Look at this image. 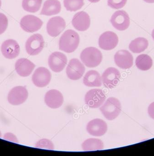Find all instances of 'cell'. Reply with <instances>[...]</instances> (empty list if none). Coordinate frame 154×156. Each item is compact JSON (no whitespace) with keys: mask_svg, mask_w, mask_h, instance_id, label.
Masks as SVG:
<instances>
[{"mask_svg":"<svg viewBox=\"0 0 154 156\" xmlns=\"http://www.w3.org/2000/svg\"><path fill=\"white\" fill-rule=\"evenodd\" d=\"M8 19L3 13L0 12V35L5 32L8 26Z\"/></svg>","mask_w":154,"mask_h":156,"instance_id":"obj_30","label":"cell"},{"mask_svg":"<svg viewBox=\"0 0 154 156\" xmlns=\"http://www.w3.org/2000/svg\"><path fill=\"white\" fill-rule=\"evenodd\" d=\"M2 137V133H1V131H0V138Z\"/></svg>","mask_w":154,"mask_h":156,"instance_id":"obj_37","label":"cell"},{"mask_svg":"<svg viewBox=\"0 0 154 156\" xmlns=\"http://www.w3.org/2000/svg\"><path fill=\"white\" fill-rule=\"evenodd\" d=\"M80 42L78 34L72 30H66L60 38L59 49L65 52H73L78 48Z\"/></svg>","mask_w":154,"mask_h":156,"instance_id":"obj_1","label":"cell"},{"mask_svg":"<svg viewBox=\"0 0 154 156\" xmlns=\"http://www.w3.org/2000/svg\"><path fill=\"white\" fill-rule=\"evenodd\" d=\"M106 99L105 94L102 89H93L88 91L85 96V103L90 108H99Z\"/></svg>","mask_w":154,"mask_h":156,"instance_id":"obj_5","label":"cell"},{"mask_svg":"<svg viewBox=\"0 0 154 156\" xmlns=\"http://www.w3.org/2000/svg\"><path fill=\"white\" fill-rule=\"evenodd\" d=\"M120 72L114 67H109L102 75V81L105 87L112 89L115 87L120 81Z\"/></svg>","mask_w":154,"mask_h":156,"instance_id":"obj_12","label":"cell"},{"mask_svg":"<svg viewBox=\"0 0 154 156\" xmlns=\"http://www.w3.org/2000/svg\"><path fill=\"white\" fill-rule=\"evenodd\" d=\"M1 6H2V1L0 0V8H1Z\"/></svg>","mask_w":154,"mask_h":156,"instance_id":"obj_36","label":"cell"},{"mask_svg":"<svg viewBox=\"0 0 154 156\" xmlns=\"http://www.w3.org/2000/svg\"><path fill=\"white\" fill-rule=\"evenodd\" d=\"M61 10V4L58 0H46L41 10L40 14L50 16L57 15Z\"/></svg>","mask_w":154,"mask_h":156,"instance_id":"obj_21","label":"cell"},{"mask_svg":"<svg viewBox=\"0 0 154 156\" xmlns=\"http://www.w3.org/2000/svg\"><path fill=\"white\" fill-rule=\"evenodd\" d=\"M35 147L38 148L53 150L54 149V145L50 140L46 139H43L38 140L35 144Z\"/></svg>","mask_w":154,"mask_h":156,"instance_id":"obj_28","label":"cell"},{"mask_svg":"<svg viewBox=\"0 0 154 156\" xmlns=\"http://www.w3.org/2000/svg\"><path fill=\"white\" fill-rule=\"evenodd\" d=\"M82 147L84 151L101 150L103 149L104 144L101 140L90 138L86 140L82 143Z\"/></svg>","mask_w":154,"mask_h":156,"instance_id":"obj_24","label":"cell"},{"mask_svg":"<svg viewBox=\"0 0 154 156\" xmlns=\"http://www.w3.org/2000/svg\"><path fill=\"white\" fill-rule=\"evenodd\" d=\"M28 96V92L25 87H15L8 93L7 100L13 105H19L25 102Z\"/></svg>","mask_w":154,"mask_h":156,"instance_id":"obj_6","label":"cell"},{"mask_svg":"<svg viewBox=\"0 0 154 156\" xmlns=\"http://www.w3.org/2000/svg\"><path fill=\"white\" fill-rule=\"evenodd\" d=\"M105 117L109 120H113L118 117L122 110L121 103L114 97L109 98L100 108Z\"/></svg>","mask_w":154,"mask_h":156,"instance_id":"obj_3","label":"cell"},{"mask_svg":"<svg viewBox=\"0 0 154 156\" xmlns=\"http://www.w3.org/2000/svg\"><path fill=\"white\" fill-rule=\"evenodd\" d=\"M66 23L61 17L56 16L50 19L47 23L46 30L48 34L52 37L58 36L65 29Z\"/></svg>","mask_w":154,"mask_h":156,"instance_id":"obj_13","label":"cell"},{"mask_svg":"<svg viewBox=\"0 0 154 156\" xmlns=\"http://www.w3.org/2000/svg\"><path fill=\"white\" fill-rule=\"evenodd\" d=\"M43 22L40 19L33 15L24 16L20 21V27L28 33H34L40 30Z\"/></svg>","mask_w":154,"mask_h":156,"instance_id":"obj_8","label":"cell"},{"mask_svg":"<svg viewBox=\"0 0 154 156\" xmlns=\"http://www.w3.org/2000/svg\"><path fill=\"white\" fill-rule=\"evenodd\" d=\"M45 46V41L43 36L36 34L30 36L26 42L25 49L29 55H37L43 50Z\"/></svg>","mask_w":154,"mask_h":156,"instance_id":"obj_4","label":"cell"},{"mask_svg":"<svg viewBox=\"0 0 154 156\" xmlns=\"http://www.w3.org/2000/svg\"><path fill=\"white\" fill-rule=\"evenodd\" d=\"M137 67L142 71H147L152 67L153 61L151 57L146 54H141L137 56L135 60Z\"/></svg>","mask_w":154,"mask_h":156,"instance_id":"obj_25","label":"cell"},{"mask_svg":"<svg viewBox=\"0 0 154 156\" xmlns=\"http://www.w3.org/2000/svg\"><path fill=\"white\" fill-rule=\"evenodd\" d=\"M80 58L87 67L94 68L98 66L101 62L103 55L101 51L97 48L89 47L82 51Z\"/></svg>","mask_w":154,"mask_h":156,"instance_id":"obj_2","label":"cell"},{"mask_svg":"<svg viewBox=\"0 0 154 156\" xmlns=\"http://www.w3.org/2000/svg\"><path fill=\"white\" fill-rule=\"evenodd\" d=\"M35 66V65L28 59L20 58L16 62L15 69L18 75L27 77L32 73Z\"/></svg>","mask_w":154,"mask_h":156,"instance_id":"obj_20","label":"cell"},{"mask_svg":"<svg viewBox=\"0 0 154 156\" xmlns=\"http://www.w3.org/2000/svg\"><path fill=\"white\" fill-rule=\"evenodd\" d=\"M127 2V0H108L107 4L112 9H118L124 7Z\"/></svg>","mask_w":154,"mask_h":156,"instance_id":"obj_29","label":"cell"},{"mask_svg":"<svg viewBox=\"0 0 154 156\" xmlns=\"http://www.w3.org/2000/svg\"><path fill=\"white\" fill-rule=\"evenodd\" d=\"M84 65L79 59L73 58L70 61L66 69L67 76L72 80H78L80 79L84 72Z\"/></svg>","mask_w":154,"mask_h":156,"instance_id":"obj_7","label":"cell"},{"mask_svg":"<svg viewBox=\"0 0 154 156\" xmlns=\"http://www.w3.org/2000/svg\"><path fill=\"white\" fill-rule=\"evenodd\" d=\"M68 62L67 56L60 52L52 53L48 58V65L50 69L55 73H60L64 69Z\"/></svg>","mask_w":154,"mask_h":156,"instance_id":"obj_11","label":"cell"},{"mask_svg":"<svg viewBox=\"0 0 154 156\" xmlns=\"http://www.w3.org/2000/svg\"><path fill=\"white\" fill-rule=\"evenodd\" d=\"M114 61L118 67L123 69H127L133 66L134 58L128 51L122 50L116 52L115 55Z\"/></svg>","mask_w":154,"mask_h":156,"instance_id":"obj_17","label":"cell"},{"mask_svg":"<svg viewBox=\"0 0 154 156\" xmlns=\"http://www.w3.org/2000/svg\"><path fill=\"white\" fill-rule=\"evenodd\" d=\"M110 21L113 27L119 31L125 30L130 25L129 15L124 10L117 11L114 12Z\"/></svg>","mask_w":154,"mask_h":156,"instance_id":"obj_9","label":"cell"},{"mask_svg":"<svg viewBox=\"0 0 154 156\" xmlns=\"http://www.w3.org/2000/svg\"><path fill=\"white\" fill-rule=\"evenodd\" d=\"M42 2V0H23L22 7L25 11L35 13L40 9Z\"/></svg>","mask_w":154,"mask_h":156,"instance_id":"obj_26","label":"cell"},{"mask_svg":"<svg viewBox=\"0 0 154 156\" xmlns=\"http://www.w3.org/2000/svg\"><path fill=\"white\" fill-rule=\"evenodd\" d=\"M1 52L6 59L16 58L20 53V48L18 43L13 39L6 40L1 45Z\"/></svg>","mask_w":154,"mask_h":156,"instance_id":"obj_15","label":"cell"},{"mask_svg":"<svg viewBox=\"0 0 154 156\" xmlns=\"http://www.w3.org/2000/svg\"><path fill=\"white\" fill-rule=\"evenodd\" d=\"M148 113L149 116L154 119V102L150 104L148 106Z\"/></svg>","mask_w":154,"mask_h":156,"instance_id":"obj_32","label":"cell"},{"mask_svg":"<svg viewBox=\"0 0 154 156\" xmlns=\"http://www.w3.org/2000/svg\"><path fill=\"white\" fill-rule=\"evenodd\" d=\"M72 23L77 30L85 31L88 30L90 25V16L85 12H79L73 16Z\"/></svg>","mask_w":154,"mask_h":156,"instance_id":"obj_18","label":"cell"},{"mask_svg":"<svg viewBox=\"0 0 154 156\" xmlns=\"http://www.w3.org/2000/svg\"><path fill=\"white\" fill-rule=\"evenodd\" d=\"M45 102L50 108H58L63 104V95L60 91L56 89L49 90L45 94Z\"/></svg>","mask_w":154,"mask_h":156,"instance_id":"obj_19","label":"cell"},{"mask_svg":"<svg viewBox=\"0 0 154 156\" xmlns=\"http://www.w3.org/2000/svg\"><path fill=\"white\" fill-rule=\"evenodd\" d=\"M118 43V36L112 31H106L103 33L99 37L98 41L99 47L105 51L113 50Z\"/></svg>","mask_w":154,"mask_h":156,"instance_id":"obj_14","label":"cell"},{"mask_svg":"<svg viewBox=\"0 0 154 156\" xmlns=\"http://www.w3.org/2000/svg\"><path fill=\"white\" fill-rule=\"evenodd\" d=\"M88 1L91 3H96L99 2L100 0H88Z\"/></svg>","mask_w":154,"mask_h":156,"instance_id":"obj_34","label":"cell"},{"mask_svg":"<svg viewBox=\"0 0 154 156\" xmlns=\"http://www.w3.org/2000/svg\"><path fill=\"white\" fill-rule=\"evenodd\" d=\"M3 139L5 140H8L10 142H14V143H18V140L17 137L13 133L10 132H7L5 133L3 136Z\"/></svg>","mask_w":154,"mask_h":156,"instance_id":"obj_31","label":"cell"},{"mask_svg":"<svg viewBox=\"0 0 154 156\" xmlns=\"http://www.w3.org/2000/svg\"><path fill=\"white\" fill-rule=\"evenodd\" d=\"M87 132L94 136H101L105 134L107 130L106 122L100 119H95L90 121L86 126Z\"/></svg>","mask_w":154,"mask_h":156,"instance_id":"obj_16","label":"cell"},{"mask_svg":"<svg viewBox=\"0 0 154 156\" xmlns=\"http://www.w3.org/2000/svg\"><path fill=\"white\" fill-rule=\"evenodd\" d=\"M145 2L148 3H154V0H143Z\"/></svg>","mask_w":154,"mask_h":156,"instance_id":"obj_33","label":"cell"},{"mask_svg":"<svg viewBox=\"0 0 154 156\" xmlns=\"http://www.w3.org/2000/svg\"><path fill=\"white\" fill-rule=\"evenodd\" d=\"M148 42L145 38L138 37L132 41L129 45V49L134 53H140L148 47Z\"/></svg>","mask_w":154,"mask_h":156,"instance_id":"obj_23","label":"cell"},{"mask_svg":"<svg viewBox=\"0 0 154 156\" xmlns=\"http://www.w3.org/2000/svg\"><path fill=\"white\" fill-rule=\"evenodd\" d=\"M84 85L89 87H99L102 85V78L100 73L95 70L88 71L83 79Z\"/></svg>","mask_w":154,"mask_h":156,"instance_id":"obj_22","label":"cell"},{"mask_svg":"<svg viewBox=\"0 0 154 156\" xmlns=\"http://www.w3.org/2000/svg\"><path fill=\"white\" fill-rule=\"evenodd\" d=\"M63 4L68 11L76 12L83 7L84 0H64Z\"/></svg>","mask_w":154,"mask_h":156,"instance_id":"obj_27","label":"cell"},{"mask_svg":"<svg viewBox=\"0 0 154 156\" xmlns=\"http://www.w3.org/2000/svg\"><path fill=\"white\" fill-rule=\"evenodd\" d=\"M51 79L49 70L44 67H39L35 70L32 75L33 83L38 87H43L49 84Z\"/></svg>","mask_w":154,"mask_h":156,"instance_id":"obj_10","label":"cell"},{"mask_svg":"<svg viewBox=\"0 0 154 156\" xmlns=\"http://www.w3.org/2000/svg\"><path fill=\"white\" fill-rule=\"evenodd\" d=\"M151 35H152V38H153V40L154 41V29L153 30V31H152Z\"/></svg>","mask_w":154,"mask_h":156,"instance_id":"obj_35","label":"cell"}]
</instances>
